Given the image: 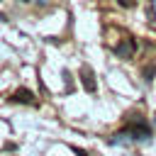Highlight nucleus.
I'll use <instances>...</instances> for the list:
<instances>
[{"mask_svg": "<svg viewBox=\"0 0 156 156\" xmlns=\"http://www.w3.org/2000/svg\"><path fill=\"white\" fill-rule=\"evenodd\" d=\"M117 136H129V139H146V136H151V129H149V124L146 122H141V119H136V124H129V127H124Z\"/></svg>", "mask_w": 156, "mask_h": 156, "instance_id": "1", "label": "nucleus"}, {"mask_svg": "<svg viewBox=\"0 0 156 156\" xmlns=\"http://www.w3.org/2000/svg\"><path fill=\"white\" fill-rule=\"evenodd\" d=\"M115 54H117V58H132V56L136 54V39H134V37H124V39L115 46Z\"/></svg>", "mask_w": 156, "mask_h": 156, "instance_id": "2", "label": "nucleus"}, {"mask_svg": "<svg viewBox=\"0 0 156 156\" xmlns=\"http://www.w3.org/2000/svg\"><path fill=\"white\" fill-rule=\"evenodd\" d=\"M80 83H83L85 93H90V95L98 90V83H95V73H93V68H90V66H83V68H80Z\"/></svg>", "mask_w": 156, "mask_h": 156, "instance_id": "3", "label": "nucleus"}, {"mask_svg": "<svg viewBox=\"0 0 156 156\" xmlns=\"http://www.w3.org/2000/svg\"><path fill=\"white\" fill-rule=\"evenodd\" d=\"M12 100H15V102H24V105H34V102H37V100H34V95H32L27 88H20V90H15Z\"/></svg>", "mask_w": 156, "mask_h": 156, "instance_id": "4", "label": "nucleus"}, {"mask_svg": "<svg viewBox=\"0 0 156 156\" xmlns=\"http://www.w3.org/2000/svg\"><path fill=\"white\" fill-rule=\"evenodd\" d=\"M154 73H156V66H146V68H144V80H151Z\"/></svg>", "mask_w": 156, "mask_h": 156, "instance_id": "5", "label": "nucleus"}, {"mask_svg": "<svg viewBox=\"0 0 156 156\" xmlns=\"http://www.w3.org/2000/svg\"><path fill=\"white\" fill-rule=\"evenodd\" d=\"M136 2H139V0H117V5H119V7H134Z\"/></svg>", "mask_w": 156, "mask_h": 156, "instance_id": "6", "label": "nucleus"}, {"mask_svg": "<svg viewBox=\"0 0 156 156\" xmlns=\"http://www.w3.org/2000/svg\"><path fill=\"white\" fill-rule=\"evenodd\" d=\"M76 154H78V156H88V154H85V151H78V149H76Z\"/></svg>", "mask_w": 156, "mask_h": 156, "instance_id": "7", "label": "nucleus"}, {"mask_svg": "<svg viewBox=\"0 0 156 156\" xmlns=\"http://www.w3.org/2000/svg\"><path fill=\"white\" fill-rule=\"evenodd\" d=\"M20 2H29V0H20Z\"/></svg>", "mask_w": 156, "mask_h": 156, "instance_id": "8", "label": "nucleus"}]
</instances>
